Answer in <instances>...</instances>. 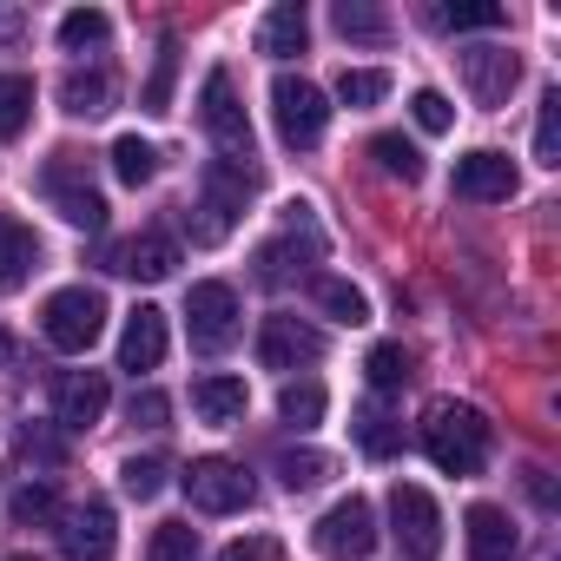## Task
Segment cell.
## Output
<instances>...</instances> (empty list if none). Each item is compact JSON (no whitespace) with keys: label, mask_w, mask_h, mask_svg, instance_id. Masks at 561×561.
<instances>
[{"label":"cell","mask_w":561,"mask_h":561,"mask_svg":"<svg viewBox=\"0 0 561 561\" xmlns=\"http://www.w3.org/2000/svg\"><path fill=\"white\" fill-rule=\"evenodd\" d=\"M318 305L337 324H370V305H364V291L351 285V277H318Z\"/></svg>","instance_id":"obj_31"},{"label":"cell","mask_w":561,"mask_h":561,"mask_svg":"<svg viewBox=\"0 0 561 561\" xmlns=\"http://www.w3.org/2000/svg\"><path fill=\"white\" fill-rule=\"evenodd\" d=\"M311 541H318L324 561H364V554L377 548V508H370L364 495H344V502H331V508L318 515Z\"/></svg>","instance_id":"obj_8"},{"label":"cell","mask_w":561,"mask_h":561,"mask_svg":"<svg viewBox=\"0 0 561 561\" xmlns=\"http://www.w3.org/2000/svg\"><path fill=\"white\" fill-rule=\"evenodd\" d=\"M416 443L443 476H476L489 462V416L456 403V397H436L423 410V423H416Z\"/></svg>","instance_id":"obj_1"},{"label":"cell","mask_w":561,"mask_h":561,"mask_svg":"<svg viewBox=\"0 0 561 561\" xmlns=\"http://www.w3.org/2000/svg\"><path fill=\"white\" fill-rule=\"evenodd\" d=\"M462 535H469V561H515V548H522L508 508H495V502H476L462 515Z\"/></svg>","instance_id":"obj_18"},{"label":"cell","mask_w":561,"mask_h":561,"mask_svg":"<svg viewBox=\"0 0 561 561\" xmlns=\"http://www.w3.org/2000/svg\"><path fill=\"white\" fill-rule=\"evenodd\" d=\"M179 489H185V502H192L198 515H238V508H251V495H257V482H251L244 462H231V456H198V462H185Z\"/></svg>","instance_id":"obj_4"},{"label":"cell","mask_w":561,"mask_h":561,"mask_svg":"<svg viewBox=\"0 0 561 561\" xmlns=\"http://www.w3.org/2000/svg\"><path fill=\"white\" fill-rule=\"evenodd\" d=\"M113 548H119V522H113V502H80V508H67L60 515V554L67 561H113Z\"/></svg>","instance_id":"obj_11"},{"label":"cell","mask_w":561,"mask_h":561,"mask_svg":"<svg viewBox=\"0 0 561 561\" xmlns=\"http://www.w3.org/2000/svg\"><path fill=\"white\" fill-rule=\"evenodd\" d=\"M218 561H285V541H277V535H244V541H231Z\"/></svg>","instance_id":"obj_42"},{"label":"cell","mask_w":561,"mask_h":561,"mask_svg":"<svg viewBox=\"0 0 561 561\" xmlns=\"http://www.w3.org/2000/svg\"><path fill=\"white\" fill-rule=\"evenodd\" d=\"M113 172H119L126 185H152V172H159V152H152L139 133H119V139H113Z\"/></svg>","instance_id":"obj_30"},{"label":"cell","mask_w":561,"mask_h":561,"mask_svg":"<svg viewBox=\"0 0 561 561\" xmlns=\"http://www.w3.org/2000/svg\"><path fill=\"white\" fill-rule=\"evenodd\" d=\"M172 264H179V244H172L165 231H146V238H126V244L106 251V271H119V277H146V285L172 277Z\"/></svg>","instance_id":"obj_17"},{"label":"cell","mask_w":561,"mask_h":561,"mask_svg":"<svg viewBox=\"0 0 561 561\" xmlns=\"http://www.w3.org/2000/svg\"><path fill=\"white\" fill-rule=\"evenodd\" d=\"M60 106H67L73 119H100V113L113 106V73H106V67H93V73L73 67V73L60 80Z\"/></svg>","instance_id":"obj_22"},{"label":"cell","mask_w":561,"mask_h":561,"mask_svg":"<svg viewBox=\"0 0 561 561\" xmlns=\"http://www.w3.org/2000/svg\"><path fill=\"white\" fill-rule=\"evenodd\" d=\"M146 561H198V528L192 522H159L146 541Z\"/></svg>","instance_id":"obj_34"},{"label":"cell","mask_w":561,"mask_h":561,"mask_svg":"<svg viewBox=\"0 0 561 561\" xmlns=\"http://www.w3.org/2000/svg\"><path fill=\"white\" fill-rule=\"evenodd\" d=\"M8 351H14V344H8V331H0V364H8Z\"/></svg>","instance_id":"obj_43"},{"label":"cell","mask_w":561,"mask_h":561,"mask_svg":"<svg viewBox=\"0 0 561 561\" xmlns=\"http://www.w3.org/2000/svg\"><path fill=\"white\" fill-rule=\"evenodd\" d=\"M324 403H331V397H324V383H311V377L277 390V416H285L291 430H318V423H324Z\"/></svg>","instance_id":"obj_24"},{"label":"cell","mask_w":561,"mask_h":561,"mask_svg":"<svg viewBox=\"0 0 561 561\" xmlns=\"http://www.w3.org/2000/svg\"><path fill=\"white\" fill-rule=\"evenodd\" d=\"M165 344H172L165 337V311L159 305H133L126 311V331H119V370H133V377L139 370H159L165 364Z\"/></svg>","instance_id":"obj_15"},{"label":"cell","mask_w":561,"mask_h":561,"mask_svg":"<svg viewBox=\"0 0 561 561\" xmlns=\"http://www.w3.org/2000/svg\"><path fill=\"white\" fill-rule=\"evenodd\" d=\"M462 80H469L476 106H508V93H515V80H522V60H515L508 47H469V54H462Z\"/></svg>","instance_id":"obj_14"},{"label":"cell","mask_w":561,"mask_h":561,"mask_svg":"<svg viewBox=\"0 0 561 561\" xmlns=\"http://www.w3.org/2000/svg\"><path fill=\"white\" fill-rule=\"evenodd\" d=\"M351 436H357V449H364V456H377V462L403 449V423H397L383 403H364V410L351 416Z\"/></svg>","instance_id":"obj_23"},{"label":"cell","mask_w":561,"mask_h":561,"mask_svg":"<svg viewBox=\"0 0 561 561\" xmlns=\"http://www.w3.org/2000/svg\"><path fill=\"white\" fill-rule=\"evenodd\" d=\"M515 159L508 152H462L456 159V198H476V205H502V198H515Z\"/></svg>","instance_id":"obj_13"},{"label":"cell","mask_w":561,"mask_h":561,"mask_svg":"<svg viewBox=\"0 0 561 561\" xmlns=\"http://www.w3.org/2000/svg\"><path fill=\"white\" fill-rule=\"evenodd\" d=\"M251 192H257V172H251V165L211 159V165H205V185H198V205L185 211L192 244H225V238L238 231V218H244Z\"/></svg>","instance_id":"obj_2"},{"label":"cell","mask_w":561,"mask_h":561,"mask_svg":"<svg viewBox=\"0 0 561 561\" xmlns=\"http://www.w3.org/2000/svg\"><path fill=\"white\" fill-rule=\"evenodd\" d=\"M47 198L60 205L67 225H80V231H106V198L93 192L80 152H54V165H47Z\"/></svg>","instance_id":"obj_10"},{"label":"cell","mask_w":561,"mask_h":561,"mask_svg":"<svg viewBox=\"0 0 561 561\" xmlns=\"http://www.w3.org/2000/svg\"><path fill=\"white\" fill-rule=\"evenodd\" d=\"M324 357V331L318 324H305V318H264V331H257V364L264 370H305V364H318Z\"/></svg>","instance_id":"obj_12"},{"label":"cell","mask_w":561,"mask_h":561,"mask_svg":"<svg viewBox=\"0 0 561 561\" xmlns=\"http://www.w3.org/2000/svg\"><path fill=\"white\" fill-rule=\"evenodd\" d=\"M34 119V80L27 73H0V139H21Z\"/></svg>","instance_id":"obj_25"},{"label":"cell","mask_w":561,"mask_h":561,"mask_svg":"<svg viewBox=\"0 0 561 561\" xmlns=\"http://www.w3.org/2000/svg\"><path fill=\"white\" fill-rule=\"evenodd\" d=\"M106 41H113V21H106L100 8H73V14L60 21V47H67V54H100Z\"/></svg>","instance_id":"obj_26"},{"label":"cell","mask_w":561,"mask_h":561,"mask_svg":"<svg viewBox=\"0 0 561 561\" xmlns=\"http://www.w3.org/2000/svg\"><path fill=\"white\" fill-rule=\"evenodd\" d=\"M41 271V238L27 225H0V291H21Z\"/></svg>","instance_id":"obj_21"},{"label":"cell","mask_w":561,"mask_h":561,"mask_svg":"<svg viewBox=\"0 0 561 561\" xmlns=\"http://www.w3.org/2000/svg\"><path fill=\"white\" fill-rule=\"evenodd\" d=\"M8 508H14V522H47V515H54V489H47V482H21V489L8 495Z\"/></svg>","instance_id":"obj_40"},{"label":"cell","mask_w":561,"mask_h":561,"mask_svg":"<svg viewBox=\"0 0 561 561\" xmlns=\"http://www.w3.org/2000/svg\"><path fill=\"white\" fill-rule=\"evenodd\" d=\"M370 159H377L390 179H403V185H416V179H423V152H416L403 133H377V139H370Z\"/></svg>","instance_id":"obj_28"},{"label":"cell","mask_w":561,"mask_h":561,"mask_svg":"<svg viewBox=\"0 0 561 561\" xmlns=\"http://www.w3.org/2000/svg\"><path fill=\"white\" fill-rule=\"evenodd\" d=\"M106 403H113V390H106L100 370H67L60 390H54V423L60 430H93L106 416Z\"/></svg>","instance_id":"obj_16"},{"label":"cell","mask_w":561,"mask_h":561,"mask_svg":"<svg viewBox=\"0 0 561 561\" xmlns=\"http://www.w3.org/2000/svg\"><path fill=\"white\" fill-rule=\"evenodd\" d=\"M198 119H205V133L218 139V152H225L231 165H244V159H251V119H244V100H238V87H231V73H225V67H211V73H205Z\"/></svg>","instance_id":"obj_7"},{"label":"cell","mask_w":561,"mask_h":561,"mask_svg":"<svg viewBox=\"0 0 561 561\" xmlns=\"http://www.w3.org/2000/svg\"><path fill=\"white\" fill-rule=\"evenodd\" d=\"M383 93H390V73H383V67H344V73H337V100H344L351 113L377 106Z\"/></svg>","instance_id":"obj_29"},{"label":"cell","mask_w":561,"mask_h":561,"mask_svg":"<svg viewBox=\"0 0 561 561\" xmlns=\"http://www.w3.org/2000/svg\"><path fill=\"white\" fill-rule=\"evenodd\" d=\"M172 80H179V41H159V60H152V80L139 93L146 113H172Z\"/></svg>","instance_id":"obj_32"},{"label":"cell","mask_w":561,"mask_h":561,"mask_svg":"<svg viewBox=\"0 0 561 561\" xmlns=\"http://www.w3.org/2000/svg\"><path fill=\"white\" fill-rule=\"evenodd\" d=\"M244 403H251V390H244V377H198L192 383V416L198 423H211V430H225V423H238L244 416Z\"/></svg>","instance_id":"obj_19"},{"label":"cell","mask_w":561,"mask_h":561,"mask_svg":"<svg viewBox=\"0 0 561 561\" xmlns=\"http://www.w3.org/2000/svg\"><path fill=\"white\" fill-rule=\"evenodd\" d=\"M126 416H133L139 430H165V416H172V403H165V390H133V403H126Z\"/></svg>","instance_id":"obj_41"},{"label":"cell","mask_w":561,"mask_h":561,"mask_svg":"<svg viewBox=\"0 0 561 561\" xmlns=\"http://www.w3.org/2000/svg\"><path fill=\"white\" fill-rule=\"evenodd\" d=\"M410 370H416V364H410V351H403V344H377V351L364 357L370 390H403V383H410Z\"/></svg>","instance_id":"obj_33"},{"label":"cell","mask_w":561,"mask_h":561,"mask_svg":"<svg viewBox=\"0 0 561 561\" xmlns=\"http://www.w3.org/2000/svg\"><path fill=\"white\" fill-rule=\"evenodd\" d=\"M390 535H397V548L410 561H436L443 554V508H436V495L416 489V482H397L390 489Z\"/></svg>","instance_id":"obj_6"},{"label":"cell","mask_w":561,"mask_h":561,"mask_svg":"<svg viewBox=\"0 0 561 561\" xmlns=\"http://www.w3.org/2000/svg\"><path fill=\"white\" fill-rule=\"evenodd\" d=\"M305 41H311V14L298 8V0H285V8H271V14L257 21V54H271V60L305 54Z\"/></svg>","instance_id":"obj_20"},{"label":"cell","mask_w":561,"mask_h":561,"mask_svg":"<svg viewBox=\"0 0 561 561\" xmlns=\"http://www.w3.org/2000/svg\"><path fill=\"white\" fill-rule=\"evenodd\" d=\"M331 21H337L344 41H383V34H390V21H383L377 8H357V0H337V14H331Z\"/></svg>","instance_id":"obj_37"},{"label":"cell","mask_w":561,"mask_h":561,"mask_svg":"<svg viewBox=\"0 0 561 561\" xmlns=\"http://www.w3.org/2000/svg\"><path fill=\"white\" fill-rule=\"evenodd\" d=\"M8 561H34V554H8Z\"/></svg>","instance_id":"obj_44"},{"label":"cell","mask_w":561,"mask_h":561,"mask_svg":"<svg viewBox=\"0 0 561 561\" xmlns=\"http://www.w3.org/2000/svg\"><path fill=\"white\" fill-rule=\"evenodd\" d=\"M410 119H416L423 133H449V126H456V106H449V93L416 87V93H410Z\"/></svg>","instance_id":"obj_38"},{"label":"cell","mask_w":561,"mask_h":561,"mask_svg":"<svg viewBox=\"0 0 561 561\" xmlns=\"http://www.w3.org/2000/svg\"><path fill=\"white\" fill-rule=\"evenodd\" d=\"M271 119H277V139L285 146H318L331 126V100L305 73H277L271 80Z\"/></svg>","instance_id":"obj_5"},{"label":"cell","mask_w":561,"mask_h":561,"mask_svg":"<svg viewBox=\"0 0 561 561\" xmlns=\"http://www.w3.org/2000/svg\"><path fill=\"white\" fill-rule=\"evenodd\" d=\"M508 14L489 8V0H456V8H430V27L443 34H482V27H502Z\"/></svg>","instance_id":"obj_27"},{"label":"cell","mask_w":561,"mask_h":561,"mask_svg":"<svg viewBox=\"0 0 561 561\" xmlns=\"http://www.w3.org/2000/svg\"><path fill=\"white\" fill-rule=\"evenodd\" d=\"M119 489H126L133 502H152V495L165 489V462H159V456H133V462L119 469Z\"/></svg>","instance_id":"obj_39"},{"label":"cell","mask_w":561,"mask_h":561,"mask_svg":"<svg viewBox=\"0 0 561 561\" xmlns=\"http://www.w3.org/2000/svg\"><path fill=\"white\" fill-rule=\"evenodd\" d=\"M41 331H47L54 351L80 357V351H93L100 331H106V298L87 291V285H67V291H54V298L41 305Z\"/></svg>","instance_id":"obj_3"},{"label":"cell","mask_w":561,"mask_h":561,"mask_svg":"<svg viewBox=\"0 0 561 561\" xmlns=\"http://www.w3.org/2000/svg\"><path fill=\"white\" fill-rule=\"evenodd\" d=\"M331 476V456H318V449H285V456H277V482H285L291 495L298 489H318Z\"/></svg>","instance_id":"obj_35"},{"label":"cell","mask_w":561,"mask_h":561,"mask_svg":"<svg viewBox=\"0 0 561 561\" xmlns=\"http://www.w3.org/2000/svg\"><path fill=\"white\" fill-rule=\"evenodd\" d=\"M185 324H192V344H198L205 357L231 351V344H238V331H244V318H238V291H231V285H218V277L192 285V298H185Z\"/></svg>","instance_id":"obj_9"},{"label":"cell","mask_w":561,"mask_h":561,"mask_svg":"<svg viewBox=\"0 0 561 561\" xmlns=\"http://www.w3.org/2000/svg\"><path fill=\"white\" fill-rule=\"evenodd\" d=\"M535 159L554 172L561 165V87L541 93V119H535Z\"/></svg>","instance_id":"obj_36"}]
</instances>
